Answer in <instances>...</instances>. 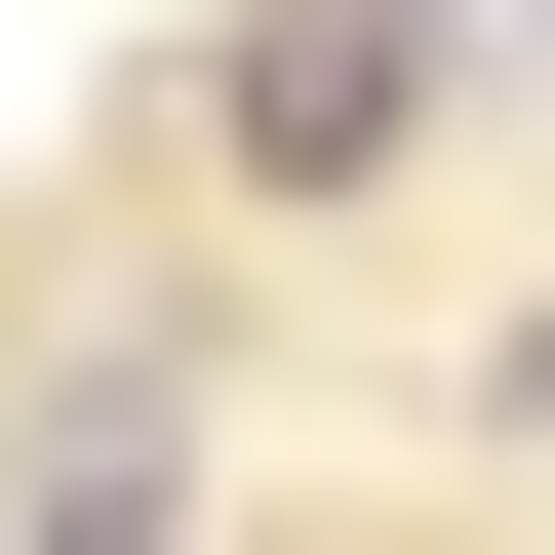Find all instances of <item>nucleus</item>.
<instances>
[{
	"mask_svg": "<svg viewBox=\"0 0 555 555\" xmlns=\"http://www.w3.org/2000/svg\"><path fill=\"white\" fill-rule=\"evenodd\" d=\"M476 40H516V80H555V0H476Z\"/></svg>",
	"mask_w": 555,
	"mask_h": 555,
	"instance_id": "nucleus-2",
	"label": "nucleus"
},
{
	"mask_svg": "<svg viewBox=\"0 0 555 555\" xmlns=\"http://www.w3.org/2000/svg\"><path fill=\"white\" fill-rule=\"evenodd\" d=\"M397 119H437V40H397V0H278V40H238V159H278V198L397 159Z\"/></svg>",
	"mask_w": 555,
	"mask_h": 555,
	"instance_id": "nucleus-1",
	"label": "nucleus"
}]
</instances>
